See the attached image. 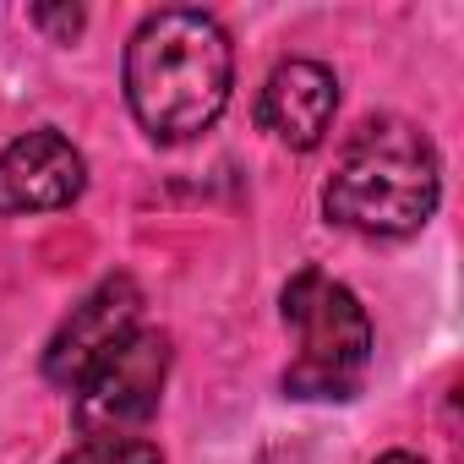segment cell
Segmentation results:
<instances>
[{"mask_svg":"<svg viewBox=\"0 0 464 464\" xmlns=\"http://www.w3.org/2000/svg\"><path fill=\"white\" fill-rule=\"evenodd\" d=\"M142 328V290L131 274H110L99 279L72 312L66 323L50 334L44 344V377L55 388H77L104 355H115L131 334Z\"/></svg>","mask_w":464,"mask_h":464,"instance_id":"5b68a950","label":"cell"},{"mask_svg":"<svg viewBox=\"0 0 464 464\" xmlns=\"http://www.w3.org/2000/svg\"><path fill=\"white\" fill-rule=\"evenodd\" d=\"M126 104L153 142H191L218 126L236 88V44L197 6L148 12L126 44Z\"/></svg>","mask_w":464,"mask_h":464,"instance_id":"6da1fadb","label":"cell"},{"mask_svg":"<svg viewBox=\"0 0 464 464\" xmlns=\"http://www.w3.org/2000/svg\"><path fill=\"white\" fill-rule=\"evenodd\" d=\"M28 17H34V28H39V34H50L55 44H72V39L88 28V12H82V6H72V0H66V6H34Z\"/></svg>","mask_w":464,"mask_h":464,"instance_id":"9c48e42d","label":"cell"},{"mask_svg":"<svg viewBox=\"0 0 464 464\" xmlns=\"http://www.w3.org/2000/svg\"><path fill=\"white\" fill-rule=\"evenodd\" d=\"M285 328H295V361L285 366L290 399H355L372 372V317L350 285L323 268H301L279 295Z\"/></svg>","mask_w":464,"mask_h":464,"instance_id":"3957f363","label":"cell"},{"mask_svg":"<svg viewBox=\"0 0 464 464\" xmlns=\"http://www.w3.org/2000/svg\"><path fill=\"white\" fill-rule=\"evenodd\" d=\"M437 202H442L437 142L404 115L361 121L323 186V213L339 229L377 236V241H399V236L426 229Z\"/></svg>","mask_w":464,"mask_h":464,"instance_id":"7a4b0ae2","label":"cell"},{"mask_svg":"<svg viewBox=\"0 0 464 464\" xmlns=\"http://www.w3.org/2000/svg\"><path fill=\"white\" fill-rule=\"evenodd\" d=\"M61 464H164L148 437H82Z\"/></svg>","mask_w":464,"mask_h":464,"instance_id":"ba28073f","label":"cell"},{"mask_svg":"<svg viewBox=\"0 0 464 464\" xmlns=\"http://www.w3.org/2000/svg\"><path fill=\"white\" fill-rule=\"evenodd\" d=\"M88 191V159L55 126L23 131L0 148V218L17 213H55Z\"/></svg>","mask_w":464,"mask_h":464,"instance_id":"8992f818","label":"cell"},{"mask_svg":"<svg viewBox=\"0 0 464 464\" xmlns=\"http://www.w3.org/2000/svg\"><path fill=\"white\" fill-rule=\"evenodd\" d=\"M377 464H426V459H420V453H410V448H388Z\"/></svg>","mask_w":464,"mask_h":464,"instance_id":"30bf717a","label":"cell"},{"mask_svg":"<svg viewBox=\"0 0 464 464\" xmlns=\"http://www.w3.org/2000/svg\"><path fill=\"white\" fill-rule=\"evenodd\" d=\"M169 334L164 328H137L115 355H104L72 393V420L82 437H137L153 415H159V399H164V382H169Z\"/></svg>","mask_w":464,"mask_h":464,"instance_id":"277c9868","label":"cell"},{"mask_svg":"<svg viewBox=\"0 0 464 464\" xmlns=\"http://www.w3.org/2000/svg\"><path fill=\"white\" fill-rule=\"evenodd\" d=\"M339 115V77L323 61H279L257 93V126L295 153L328 142Z\"/></svg>","mask_w":464,"mask_h":464,"instance_id":"52a82bcc","label":"cell"}]
</instances>
